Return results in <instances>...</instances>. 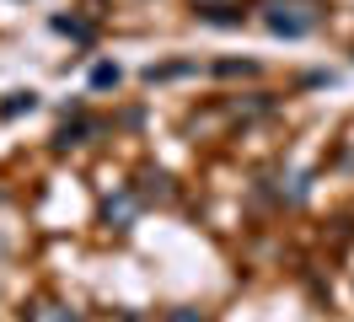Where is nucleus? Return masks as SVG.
Listing matches in <instances>:
<instances>
[{
  "mask_svg": "<svg viewBox=\"0 0 354 322\" xmlns=\"http://www.w3.org/2000/svg\"><path fill=\"white\" fill-rule=\"evenodd\" d=\"M215 75H258V64L252 60H225V64H215Z\"/></svg>",
  "mask_w": 354,
  "mask_h": 322,
  "instance_id": "8",
  "label": "nucleus"
},
{
  "mask_svg": "<svg viewBox=\"0 0 354 322\" xmlns=\"http://www.w3.org/2000/svg\"><path fill=\"white\" fill-rule=\"evenodd\" d=\"M188 70H194V64H151L145 81H172V75H188Z\"/></svg>",
  "mask_w": 354,
  "mask_h": 322,
  "instance_id": "6",
  "label": "nucleus"
},
{
  "mask_svg": "<svg viewBox=\"0 0 354 322\" xmlns=\"http://www.w3.org/2000/svg\"><path fill=\"white\" fill-rule=\"evenodd\" d=\"M140 183H145V199H161V204H167V199H172V177H167V172H140Z\"/></svg>",
  "mask_w": 354,
  "mask_h": 322,
  "instance_id": "4",
  "label": "nucleus"
},
{
  "mask_svg": "<svg viewBox=\"0 0 354 322\" xmlns=\"http://www.w3.org/2000/svg\"><path fill=\"white\" fill-rule=\"evenodd\" d=\"M32 107H38L32 91H11V102H0V113H6V118H17V113H32Z\"/></svg>",
  "mask_w": 354,
  "mask_h": 322,
  "instance_id": "5",
  "label": "nucleus"
},
{
  "mask_svg": "<svg viewBox=\"0 0 354 322\" xmlns=\"http://www.w3.org/2000/svg\"><path fill=\"white\" fill-rule=\"evenodd\" d=\"M161 322H204V312H194V306H177V312H167Z\"/></svg>",
  "mask_w": 354,
  "mask_h": 322,
  "instance_id": "10",
  "label": "nucleus"
},
{
  "mask_svg": "<svg viewBox=\"0 0 354 322\" xmlns=\"http://www.w3.org/2000/svg\"><path fill=\"white\" fill-rule=\"evenodd\" d=\"M91 86H118V64H97V70H91Z\"/></svg>",
  "mask_w": 354,
  "mask_h": 322,
  "instance_id": "9",
  "label": "nucleus"
},
{
  "mask_svg": "<svg viewBox=\"0 0 354 322\" xmlns=\"http://www.w3.org/2000/svg\"><path fill=\"white\" fill-rule=\"evenodd\" d=\"M102 215H108V226H118V231H124V226H134V215H140V193H118V199H108V204H102Z\"/></svg>",
  "mask_w": 354,
  "mask_h": 322,
  "instance_id": "2",
  "label": "nucleus"
},
{
  "mask_svg": "<svg viewBox=\"0 0 354 322\" xmlns=\"http://www.w3.org/2000/svg\"><path fill=\"white\" fill-rule=\"evenodd\" d=\"M322 0H268L263 6V27L274 38H306L322 27Z\"/></svg>",
  "mask_w": 354,
  "mask_h": 322,
  "instance_id": "1",
  "label": "nucleus"
},
{
  "mask_svg": "<svg viewBox=\"0 0 354 322\" xmlns=\"http://www.w3.org/2000/svg\"><path fill=\"white\" fill-rule=\"evenodd\" d=\"M199 17H215V11H242V0H194Z\"/></svg>",
  "mask_w": 354,
  "mask_h": 322,
  "instance_id": "7",
  "label": "nucleus"
},
{
  "mask_svg": "<svg viewBox=\"0 0 354 322\" xmlns=\"http://www.w3.org/2000/svg\"><path fill=\"white\" fill-rule=\"evenodd\" d=\"M27 322H81V312L65 306V301H32V306H27Z\"/></svg>",
  "mask_w": 354,
  "mask_h": 322,
  "instance_id": "3",
  "label": "nucleus"
}]
</instances>
